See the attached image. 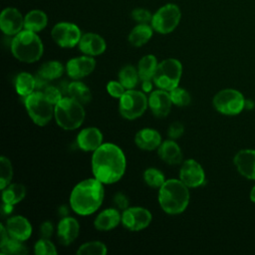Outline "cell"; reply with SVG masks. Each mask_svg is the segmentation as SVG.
Segmentation results:
<instances>
[{"mask_svg":"<svg viewBox=\"0 0 255 255\" xmlns=\"http://www.w3.org/2000/svg\"><path fill=\"white\" fill-rule=\"evenodd\" d=\"M126 166V156L122 148L115 143L105 142L93 153V174L104 184L119 181L125 174Z\"/></svg>","mask_w":255,"mask_h":255,"instance_id":"1","label":"cell"},{"mask_svg":"<svg viewBox=\"0 0 255 255\" xmlns=\"http://www.w3.org/2000/svg\"><path fill=\"white\" fill-rule=\"evenodd\" d=\"M105 197L103 182L99 179L88 178L80 181L70 195V206L79 215L86 216L96 212Z\"/></svg>","mask_w":255,"mask_h":255,"instance_id":"2","label":"cell"},{"mask_svg":"<svg viewBox=\"0 0 255 255\" xmlns=\"http://www.w3.org/2000/svg\"><path fill=\"white\" fill-rule=\"evenodd\" d=\"M188 187L180 179H167L158 192V202L162 210L168 214L183 212L189 203Z\"/></svg>","mask_w":255,"mask_h":255,"instance_id":"3","label":"cell"},{"mask_svg":"<svg viewBox=\"0 0 255 255\" xmlns=\"http://www.w3.org/2000/svg\"><path fill=\"white\" fill-rule=\"evenodd\" d=\"M44 47L36 32L22 30L12 39L11 52L13 56L24 63H34L40 60Z\"/></svg>","mask_w":255,"mask_h":255,"instance_id":"4","label":"cell"},{"mask_svg":"<svg viewBox=\"0 0 255 255\" xmlns=\"http://www.w3.org/2000/svg\"><path fill=\"white\" fill-rule=\"evenodd\" d=\"M54 117L58 126L63 129H76L82 126L85 120L84 106L71 97H63L55 105Z\"/></svg>","mask_w":255,"mask_h":255,"instance_id":"5","label":"cell"},{"mask_svg":"<svg viewBox=\"0 0 255 255\" xmlns=\"http://www.w3.org/2000/svg\"><path fill=\"white\" fill-rule=\"evenodd\" d=\"M24 104L29 117L38 126H46L54 116L55 106L45 97L43 92L34 91L25 97Z\"/></svg>","mask_w":255,"mask_h":255,"instance_id":"6","label":"cell"},{"mask_svg":"<svg viewBox=\"0 0 255 255\" xmlns=\"http://www.w3.org/2000/svg\"><path fill=\"white\" fill-rule=\"evenodd\" d=\"M182 74L181 63L173 58L161 61L154 72L152 81L154 85L161 90L167 92L178 87Z\"/></svg>","mask_w":255,"mask_h":255,"instance_id":"7","label":"cell"},{"mask_svg":"<svg viewBox=\"0 0 255 255\" xmlns=\"http://www.w3.org/2000/svg\"><path fill=\"white\" fill-rule=\"evenodd\" d=\"M245 99L242 93L235 89L219 91L212 100L214 109L225 116H236L245 108Z\"/></svg>","mask_w":255,"mask_h":255,"instance_id":"8","label":"cell"},{"mask_svg":"<svg viewBox=\"0 0 255 255\" xmlns=\"http://www.w3.org/2000/svg\"><path fill=\"white\" fill-rule=\"evenodd\" d=\"M148 107L145 95L133 89L127 90L120 98V113L127 120H135L143 115Z\"/></svg>","mask_w":255,"mask_h":255,"instance_id":"9","label":"cell"},{"mask_svg":"<svg viewBox=\"0 0 255 255\" xmlns=\"http://www.w3.org/2000/svg\"><path fill=\"white\" fill-rule=\"evenodd\" d=\"M181 17L180 10L175 4H166L160 7L151 19V27L160 34L172 32L178 25Z\"/></svg>","mask_w":255,"mask_h":255,"instance_id":"10","label":"cell"},{"mask_svg":"<svg viewBox=\"0 0 255 255\" xmlns=\"http://www.w3.org/2000/svg\"><path fill=\"white\" fill-rule=\"evenodd\" d=\"M51 35L55 43L62 48H73L79 44L82 38L80 28L70 22L56 24L52 29Z\"/></svg>","mask_w":255,"mask_h":255,"instance_id":"11","label":"cell"},{"mask_svg":"<svg viewBox=\"0 0 255 255\" xmlns=\"http://www.w3.org/2000/svg\"><path fill=\"white\" fill-rule=\"evenodd\" d=\"M152 215L146 208L136 206L128 207L122 214V224L130 231L144 229L151 222Z\"/></svg>","mask_w":255,"mask_h":255,"instance_id":"12","label":"cell"},{"mask_svg":"<svg viewBox=\"0 0 255 255\" xmlns=\"http://www.w3.org/2000/svg\"><path fill=\"white\" fill-rule=\"evenodd\" d=\"M179 179L188 188L198 187L205 182V172L199 162L189 158L183 161L180 167Z\"/></svg>","mask_w":255,"mask_h":255,"instance_id":"13","label":"cell"},{"mask_svg":"<svg viewBox=\"0 0 255 255\" xmlns=\"http://www.w3.org/2000/svg\"><path fill=\"white\" fill-rule=\"evenodd\" d=\"M96 68V60L92 56H82L73 58L66 65L68 76L74 80L85 78L92 74Z\"/></svg>","mask_w":255,"mask_h":255,"instance_id":"14","label":"cell"},{"mask_svg":"<svg viewBox=\"0 0 255 255\" xmlns=\"http://www.w3.org/2000/svg\"><path fill=\"white\" fill-rule=\"evenodd\" d=\"M24 27V18L16 8H6L0 16V28L8 36H13L22 31Z\"/></svg>","mask_w":255,"mask_h":255,"instance_id":"15","label":"cell"},{"mask_svg":"<svg viewBox=\"0 0 255 255\" xmlns=\"http://www.w3.org/2000/svg\"><path fill=\"white\" fill-rule=\"evenodd\" d=\"M147 103L148 108L157 118L166 117L169 114L172 105L169 93L161 89L152 91L147 99Z\"/></svg>","mask_w":255,"mask_h":255,"instance_id":"16","label":"cell"},{"mask_svg":"<svg viewBox=\"0 0 255 255\" xmlns=\"http://www.w3.org/2000/svg\"><path fill=\"white\" fill-rule=\"evenodd\" d=\"M234 165L238 172L245 178L255 180V149H241L234 158Z\"/></svg>","mask_w":255,"mask_h":255,"instance_id":"17","label":"cell"},{"mask_svg":"<svg viewBox=\"0 0 255 255\" xmlns=\"http://www.w3.org/2000/svg\"><path fill=\"white\" fill-rule=\"evenodd\" d=\"M6 229L11 238L26 241L32 234V225L27 218L21 215L11 216L6 221Z\"/></svg>","mask_w":255,"mask_h":255,"instance_id":"18","label":"cell"},{"mask_svg":"<svg viewBox=\"0 0 255 255\" xmlns=\"http://www.w3.org/2000/svg\"><path fill=\"white\" fill-rule=\"evenodd\" d=\"M80 233V224L78 220L71 216L63 217L57 227L58 240L62 245L73 243Z\"/></svg>","mask_w":255,"mask_h":255,"instance_id":"19","label":"cell"},{"mask_svg":"<svg viewBox=\"0 0 255 255\" xmlns=\"http://www.w3.org/2000/svg\"><path fill=\"white\" fill-rule=\"evenodd\" d=\"M77 144L84 151H95L103 144V133L95 127L83 128L77 136Z\"/></svg>","mask_w":255,"mask_h":255,"instance_id":"20","label":"cell"},{"mask_svg":"<svg viewBox=\"0 0 255 255\" xmlns=\"http://www.w3.org/2000/svg\"><path fill=\"white\" fill-rule=\"evenodd\" d=\"M78 46L80 51L88 56L101 55L106 51L107 48L104 38L95 33H86L82 35Z\"/></svg>","mask_w":255,"mask_h":255,"instance_id":"21","label":"cell"},{"mask_svg":"<svg viewBox=\"0 0 255 255\" xmlns=\"http://www.w3.org/2000/svg\"><path fill=\"white\" fill-rule=\"evenodd\" d=\"M135 144L144 150H153L158 148L161 143L160 133L153 128H142L134 136Z\"/></svg>","mask_w":255,"mask_h":255,"instance_id":"22","label":"cell"},{"mask_svg":"<svg viewBox=\"0 0 255 255\" xmlns=\"http://www.w3.org/2000/svg\"><path fill=\"white\" fill-rule=\"evenodd\" d=\"M122 222V215L116 208H107L103 210L95 219L94 225L100 231H108Z\"/></svg>","mask_w":255,"mask_h":255,"instance_id":"23","label":"cell"},{"mask_svg":"<svg viewBox=\"0 0 255 255\" xmlns=\"http://www.w3.org/2000/svg\"><path fill=\"white\" fill-rule=\"evenodd\" d=\"M159 157L168 164H178L182 161V152L174 140H164L157 148Z\"/></svg>","mask_w":255,"mask_h":255,"instance_id":"24","label":"cell"},{"mask_svg":"<svg viewBox=\"0 0 255 255\" xmlns=\"http://www.w3.org/2000/svg\"><path fill=\"white\" fill-rule=\"evenodd\" d=\"M48 24L47 15L41 10H32L24 18V28L33 32L42 31Z\"/></svg>","mask_w":255,"mask_h":255,"instance_id":"25","label":"cell"},{"mask_svg":"<svg viewBox=\"0 0 255 255\" xmlns=\"http://www.w3.org/2000/svg\"><path fill=\"white\" fill-rule=\"evenodd\" d=\"M68 96L82 104L88 105L92 100L91 90L87 85L80 81H74L68 86Z\"/></svg>","mask_w":255,"mask_h":255,"instance_id":"26","label":"cell"},{"mask_svg":"<svg viewBox=\"0 0 255 255\" xmlns=\"http://www.w3.org/2000/svg\"><path fill=\"white\" fill-rule=\"evenodd\" d=\"M153 28L147 24L136 25L128 35V42L133 47H140L147 43L152 36Z\"/></svg>","mask_w":255,"mask_h":255,"instance_id":"27","label":"cell"},{"mask_svg":"<svg viewBox=\"0 0 255 255\" xmlns=\"http://www.w3.org/2000/svg\"><path fill=\"white\" fill-rule=\"evenodd\" d=\"M15 89L20 96L27 97L36 90L35 77L27 72L19 73L15 79Z\"/></svg>","mask_w":255,"mask_h":255,"instance_id":"28","label":"cell"},{"mask_svg":"<svg viewBox=\"0 0 255 255\" xmlns=\"http://www.w3.org/2000/svg\"><path fill=\"white\" fill-rule=\"evenodd\" d=\"M26 195V188L21 183H11L7 185L2 191V200L4 203L15 205L24 199Z\"/></svg>","mask_w":255,"mask_h":255,"instance_id":"29","label":"cell"},{"mask_svg":"<svg viewBox=\"0 0 255 255\" xmlns=\"http://www.w3.org/2000/svg\"><path fill=\"white\" fill-rule=\"evenodd\" d=\"M157 60L153 55L143 56L137 65V72L139 80L141 81H150L154 75V72L157 68Z\"/></svg>","mask_w":255,"mask_h":255,"instance_id":"30","label":"cell"},{"mask_svg":"<svg viewBox=\"0 0 255 255\" xmlns=\"http://www.w3.org/2000/svg\"><path fill=\"white\" fill-rule=\"evenodd\" d=\"M38 74L48 81H53L62 77L64 74V66L59 61H48L40 66Z\"/></svg>","mask_w":255,"mask_h":255,"instance_id":"31","label":"cell"},{"mask_svg":"<svg viewBox=\"0 0 255 255\" xmlns=\"http://www.w3.org/2000/svg\"><path fill=\"white\" fill-rule=\"evenodd\" d=\"M138 80L139 76L137 69L131 65H126L119 72V81L127 90L133 89L137 85Z\"/></svg>","mask_w":255,"mask_h":255,"instance_id":"32","label":"cell"},{"mask_svg":"<svg viewBox=\"0 0 255 255\" xmlns=\"http://www.w3.org/2000/svg\"><path fill=\"white\" fill-rule=\"evenodd\" d=\"M24 241H20L14 238L9 237L7 241L0 245V253L1 254H11V255H24L29 252L27 246L23 244Z\"/></svg>","mask_w":255,"mask_h":255,"instance_id":"33","label":"cell"},{"mask_svg":"<svg viewBox=\"0 0 255 255\" xmlns=\"http://www.w3.org/2000/svg\"><path fill=\"white\" fill-rule=\"evenodd\" d=\"M143 179L145 183L152 188H160L165 182L164 174L155 167H148L143 172Z\"/></svg>","mask_w":255,"mask_h":255,"instance_id":"34","label":"cell"},{"mask_svg":"<svg viewBox=\"0 0 255 255\" xmlns=\"http://www.w3.org/2000/svg\"><path fill=\"white\" fill-rule=\"evenodd\" d=\"M107 253V246L100 241H90L84 243L77 250V254L79 255H106Z\"/></svg>","mask_w":255,"mask_h":255,"instance_id":"35","label":"cell"},{"mask_svg":"<svg viewBox=\"0 0 255 255\" xmlns=\"http://www.w3.org/2000/svg\"><path fill=\"white\" fill-rule=\"evenodd\" d=\"M13 177V168L11 161L6 156L0 157V188L3 190L10 184Z\"/></svg>","mask_w":255,"mask_h":255,"instance_id":"36","label":"cell"},{"mask_svg":"<svg viewBox=\"0 0 255 255\" xmlns=\"http://www.w3.org/2000/svg\"><path fill=\"white\" fill-rule=\"evenodd\" d=\"M169 95L172 104L177 107H185L190 104L191 97L189 93L183 88L176 87L173 90L169 91Z\"/></svg>","mask_w":255,"mask_h":255,"instance_id":"37","label":"cell"},{"mask_svg":"<svg viewBox=\"0 0 255 255\" xmlns=\"http://www.w3.org/2000/svg\"><path fill=\"white\" fill-rule=\"evenodd\" d=\"M35 254L37 255H55L57 254V249L55 245L47 238L39 239L34 246Z\"/></svg>","mask_w":255,"mask_h":255,"instance_id":"38","label":"cell"},{"mask_svg":"<svg viewBox=\"0 0 255 255\" xmlns=\"http://www.w3.org/2000/svg\"><path fill=\"white\" fill-rule=\"evenodd\" d=\"M45 95V97L55 106L57 105L62 99H63V93L61 92V90L55 86L52 85H48L44 91H42Z\"/></svg>","mask_w":255,"mask_h":255,"instance_id":"39","label":"cell"},{"mask_svg":"<svg viewBox=\"0 0 255 255\" xmlns=\"http://www.w3.org/2000/svg\"><path fill=\"white\" fill-rule=\"evenodd\" d=\"M131 17L134 21L138 22L139 24H147L148 22H151L152 19V15L150 14V12L143 8L134 9L131 12Z\"/></svg>","mask_w":255,"mask_h":255,"instance_id":"40","label":"cell"},{"mask_svg":"<svg viewBox=\"0 0 255 255\" xmlns=\"http://www.w3.org/2000/svg\"><path fill=\"white\" fill-rule=\"evenodd\" d=\"M126 88L122 85V83L119 81H111L108 83L107 85V91L108 93L114 97V98H117V99H120L126 92Z\"/></svg>","mask_w":255,"mask_h":255,"instance_id":"41","label":"cell"},{"mask_svg":"<svg viewBox=\"0 0 255 255\" xmlns=\"http://www.w3.org/2000/svg\"><path fill=\"white\" fill-rule=\"evenodd\" d=\"M184 131V127L180 122H174L172 123L169 128H168V135L169 137H171L172 139L178 138L181 136V134Z\"/></svg>","mask_w":255,"mask_h":255,"instance_id":"42","label":"cell"},{"mask_svg":"<svg viewBox=\"0 0 255 255\" xmlns=\"http://www.w3.org/2000/svg\"><path fill=\"white\" fill-rule=\"evenodd\" d=\"M114 203L119 209L126 210L128 207V198L122 192H118L114 196Z\"/></svg>","mask_w":255,"mask_h":255,"instance_id":"43","label":"cell"},{"mask_svg":"<svg viewBox=\"0 0 255 255\" xmlns=\"http://www.w3.org/2000/svg\"><path fill=\"white\" fill-rule=\"evenodd\" d=\"M54 232V225L51 221H45L40 226V235L42 238L49 239Z\"/></svg>","mask_w":255,"mask_h":255,"instance_id":"44","label":"cell"},{"mask_svg":"<svg viewBox=\"0 0 255 255\" xmlns=\"http://www.w3.org/2000/svg\"><path fill=\"white\" fill-rule=\"evenodd\" d=\"M13 210V205L11 204H7V203H4L3 202V205L1 207V211H2V215L5 216V215H9Z\"/></svg>","mask_w":255,"mask_h":255,"instance_id":"45","label":"cell"},{"mask_svg":"<svg viewBox=\"0 0 255 255\" xmlns=\"http://www.w3.org/2000/svg\"><path fill=\"white\" fill-rule=\"evenodd\" d=\"M152 88V85H151V82L150 81H142V89L145 91V92H149Z\"/></svg>","mask_w":255,"mask_h":255,"instance_id":"46","label":"cell"},{"mask_svg":"<svg viewBox=\"0 0 255 255\" xmlns=\"http://www.w3.org/2000/svg\"><path fill=\"white\" fill-rule=\"evenodd\" d=\"M249 198H250V200H251L252 202L255 203V185H254V186L251 188V190H250Z\"/></svg>","mask_w":255,"mask_h":255,"instance_id":"47","label":"cell"}]
</instances>
